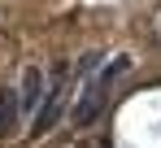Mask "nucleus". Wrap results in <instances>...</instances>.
<instances>
[{"mask_svg":"<svg viewBox=\"0 0 161 148\" xmlns=\"http://www.w3.org/2000/svg\"><path fill=\"white\" fill-rule=\"evenodd\" d=\"M70 61H57L53 74H48V96L39 105V113H35V122H31V135H48L61 118V109H65V96H70Z\"/></svg>","mask_w":161,"mask_h":148,"instance_id":"obj_2","label":"nucleus"},{"mask_svg":"<svg viewBox=\"0 0 161 148\" xmlns=\"http://www.w3.org/2000/svg\"><path fill=\"white\" fill-rule=\"evenodd\" d=\"M44 96H48V74L39 70V65H26V70H22V83H18V105H22V113H26V109L39 113Z\"/></svg>","mask_w":161,"mask_h":148,"instance_id":"obj_3","label":"nucleus"},{"mask_svg":"<svg viewBox=\"0 0 161 148\" xmlns=\"http://www.w3.org/2000/svg\"><path fill=\"white\" fill-rule=\"evenodd\" d=\"M122 74H131V57H126V52H122V57H113L105 70L96 74V83H87V92L74 100V126H92L96 118H100L109 92H113V83H118Z\"/></svg>","mask_w":161,"mask_h":148,"instance_id":"obj_1","label":"nucleus"},{"mask_svg":"<svg viewBox=\"0 0 161 148\" xmlns=\"http://www.w3.org/2000/svg\"><path fill=\"white\" fill-rule=\"evenodd\" d=\"M18 113H22V105H18V87H0V135H13V126H18Z\"/></svg>","mask_w":161,"mask_h":148,"instance_id":"obj_4","label":"nucleus"},{"mask_svg":"<svg viewBox=\"0 0 161 148\" xmlns=\"http://www.w3.org/2000/svg\"><path fill=\"white\" fill-rule=\"evenodd\" d=\"M100 61H105V57H100V52H83L79 61H74V74H79V78H83V74H92V70H96V65H100Z\"/></svg>","mask_w":161,"mask_h":148,"instance_id":"obj_5","label":"nucleus"}]
</instances>
